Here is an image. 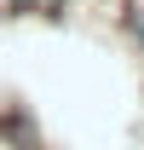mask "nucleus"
<instances>
[{
	"mask_svg": "<svg viewBox=\"0 0 144 150\" xmlns=\"http://www.w3.org/2000/svg\"><path fill=\"white\" fill-rule=\"evenodd\" d=\"M6 12L0 18H64L69 12V0H0Z\"/></svg>",
	"mask_w": 144,
	"mask_h": 150,
	"instance_id": "nucleus-1",
	"label": "nucleus"
},
{
	"mask_svg": "<svg viewBox=\"0 0 144 150\" xmlns=\"http://www.w3.org/2000/svg\"><path fill=\"white\" fill-rule=\"evenodd\" d=\"M121 29H127V40H133V52L144 58V0H127L121 6Z\"/></svg>",
	"mask_w": 144,
	"mask_h": 150,
	"instance_id": "nucleus-2",
	"label": "nucleus"
}]
</instances>
